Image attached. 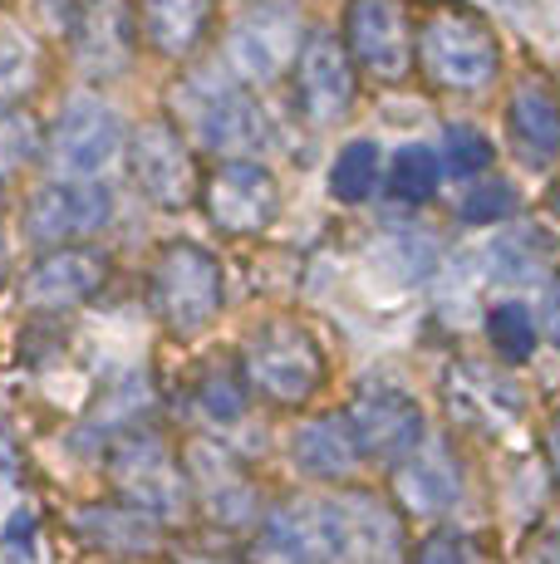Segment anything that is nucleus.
<instances>
[{"mask_svg":"<svg viewBox=\"0 0 560 564\" xmlns=\"http://www.w3.org/2000/svg\"><path fill=\"white\" fill-rule=\"evenodd\" d=\"M182 564H222V560H182Z\"/></svg>","mask_w":560,"mask_h":564,"instance_id":"e433bc0d","label":"nucleus"},{"mask_svg":"<svg viewBox=\"0 0 560 564\" xmlns=\"http://www.w3.org/2000/svg\"><path fill=\"white\" fill-rule=\"evenodd\" d=\"M300 15L290 6H261L236 25L231 35V64L241 79L251 84H276L290 64L300 59Z\"/></svg>","mask_w":560,"mask_h":564,"instance_id":"9b49d317","label":"nucleus"},{"mask_svg":"<svg viewBox=\"0 0 560 564\" xmlns=\"http://www.w3.org/2000/svg\"><path fill=\"white\" fill-rule=\"evenodd\" d=\"M541 324L546 334H551V344H560V280L551 290H546V310H541Z\"/></svg>","mask_w":560,"mask_h":564,"instance_id":"72a5a7b5","label":"nucleus"},{"mask_svg":"<svg viewBox=\"0 0 560 564\" xmlns=\"http://www.w3.org/2000/svg\"><path fill=\"white\" fill-rule=\"evenodd\" d=\"M6 545L20 550V555H35V520H30V511H15V516H10Z\"/></svg>","mask_w":560,"mask_h":564,"instance_id":"473e14b6","label":"nucleus"},{"mask_svg":"<svg viewBox=\"0 0 560 564\" xmlns=\"http://www.w3.org/2000/svg\"><path fill=\"white\" fill-rule=\"evenodd\" d=\"M128 172H133L138 192L153 206H163V212H182V206H192V197H197L192 153L177 128L163 123V118L133 128V138H128Z\"/></svg>","mask_w":560,"mask_h":564,"instance_id":"423d86ee","label":"nucleus"},{"mask_svg":"<svg viewBox=\"0 0 560 564\" xmlns=\"http://www.w3.org/2000/svg\"><path fill=\"white\" fill-rule=\"evenodd\" d=\"M202 202H207V216L222 226V231L256 236V231H266V226L276 221L280 187H276V177L261 167V162L236 158V162H222V167L212 172Z\"/></svg>","mask_w":560,"mask_h":564,"instance_id":"0eeeda50","label":"nucleus"},{"mask_svg":"<svg viewBox=\"0 0 560 564\" xmlns=\"http://www.w3.org/2000/svg\"><path fill=\"white\" fill-rule=\"evenodd\" d=\"M30 148H35V133L25 118H0V182L30 158Z\"/></svg>","mask_w":560,"mask_h":564,"instance_id":"7c9ffc66","label":"nucleus"},{"mask_svg":"<svg viewBox=\"0 0 560 564\" xmlns=\"http://www.w3.org/2000/svg\"><path fill=\"white\" fill-rule=\"evenodd\" d=\"M438 177H443V162H438L433 148H423V143L398 148V158L389 167V192L398 202H428L438 192Z\"/></svg>","mask_w":560,"mask_h":564,"instance_id":"b1692460","label":"nucleus"},{"mask_svg":"<svg viewBox=\"0 0 560 564\" xmlns=\"http://www.w3.org/2000/svg\"><path fill=\"white\" fill-rule=\"evenodd\" d=\"M261 555L271 564H340L335 501H290L266 520Z\"/></svg>","mask_w":560,"mask_h":564,"instance_id":"1a4fd4ad","label":"nucleus"},{"mask_svg":"<svg viewBox=\"0 0 560 564\" xmlns=\"http://www.w3.org/2000/svg\"><path fill=\"white\" fill-rule=\"evenodd\" d=\"M413 564H482V555H477V545H472V535L443 530V535L423 540V550H418Z\"/></svg>","mask_w":560,"mask_h":564,"instance_id":"c756f323","label":"nucleus"},{"mask_svg":"<svg viewBox=\"0 0 560 564\" xmlns=\"http://www.w3.org/2000/svg\"><path fill=\"white\" fill-rule=\"evenodd\" d=\"M511 143L521 162L531 167H546L560 153V99L551 94V84L526 79L521 89L511 94Z\"/></svg>","mask_w":560,"mask_h":564,"instance_id":"6ab92c4d","label":"nucleus"},{"mask_svg":"<svg viewBox=\"0 0 560 564\" xmlns=\"http://www.w3.org/2000/svg\"><path fill=\"white\" fill-rule=\"evenodd\" d=\"M25 64H30V50L15 35H0V99H10L25 84Z\"/></svg>","mask_w":560,"mask_h":564,"instance_id":"2f4dec72","label":"nucleus"},{"mask_svg":"<svg viewBox=\"0 0 560 564\" xmlns=\"http://www.w3.org/2000/svg\"><path fill=\"white\" fill-rule=\"evenodd\" d=\"M187 128L197 133V143L222 148V153H246V148L266 143V118L256 108L251 89L231 74H197L182 84L177 94Z\"/></svg>","mask_w":560,"mask_h":564,"instance_id":"20e7f679","label":"nucleus"},{"mask_svg":"<svg viewBox=\"0 0 560 564\" xmlns=\"http://www.w3.org/2000/svg\"><path fill=\"white\" fill-rule=\"evenodd\" d=\"M556 212H560V187H556Z\"/></svg>","mask_w":560,"mask_h":564,"instance_id":"4c0bfd02","label":"nucleus"},{"mask_svg":"<svg viewBox=\"0 0 560 564\" xmlns=\"http://www.w3.org/2000/svg\"><path fill=\"white\" fill-rule=\"evenodd\" d=\"M398 496L408 501V511H423V516H443L457 506L462 496V476L452 466L448 452H413L408 466L398 471Z\"/></svg>","mask_w":560,"mask_h":564,"instance_id":"4be33fe9","label":"nucleus"},{"mask_svg":"<svg viewBox=\"0 0 560 564\" xmlns=\"http://www.w3.org/2000/svg\"><path fill=\"white\" fill-rule=\"evenodd\" d=\"M79 535H89V545L118 550V555H143L158 545V520L133 511V506H94V511L74 516Z\"/></svg>","mask_w":560,"mask_h":564,"instance_id":"5701e85b","label":"nucleus"},{"mask_svg":"<svg viewBox=\"0 0 560 564\" xmlns=\"http://www.w3.org/2000/svg\"><path fill=\"white\" fill-rule=\"evenodd\" d=\"M74 50H79L84 74H114L128 69V54H133V20H128L123 0H79L74 10Z\"/></svg>","mask_w":560,"mask_h":564,"instance_id":"dca6fc26","label":"nucleus"},{"mask_svg":"<svg viewBox=\"0 0 560 564\" xmlns=\"http://www.w3.org/2000/svg\"><path fill=\"white\" fill-rule=\"evenodd\" d=\"M487 339L497 344V354L506 364H526L536 349V319L526 305H516V300H502V305H492L487 314Z\"/></svg>","mask_w":560,"mask_h":564,"instance_id":"393cba45","label":"nucleus"},{"mask_svg":"<svg viewBox=\"0 0 560 564\" xmlns=\"http://www.w3.org/2000/svg\"><path fill=\"white\" fill-rule=\"evenodd\" d=\"M6 265H10V256H6V236H0V285H6Z\"/></svg>","mask_w":560,"mask_h":564,"instance_id":"c9c22d12","label":"nucleus"},{"mask_svg":"<svg viewBox=\"0 0 560 564\" xmlns=\"http://www.w3.org/2000/svg\"><path fill=\"white\" fill-rule=\"evenodd\" d=\"M413 50H418V59H423L428 79L443 84L452 94L487 89L502 69L497 35L487 30V20L462 6H438L433 15L423 20V30H418Z\"/></svg>","mask_w":560,"mask_h":564,"instance_id":"f257e3e1","label":"nucleus"},{"mask_svg":"<svg viewBox=\"0 0 560 564\" xmlns=\"http://www.w3.org/2000/svg\"><path fill=\"white\" fill-rule=\"evenodd\" d=\"M344 40L349 54L379 79H403L413 64V35L398 0H349L344 10Z\"/></svg>","mask_w":560,"mask_h":564,"instance_id":"9d476101","label":"nucleus"},{"mask_svg":"<svg viewBox=\"0 0 560 564\" xmlns=\"http://www.w3.org/2000/svg\"><path fill=\"white\" fill-rule=\"evenodd\" d=\"M246 378L271 403H305L325 383V354L295 319H271L246 339Z\"/></svg>","mask_w":560,"mask_h":564,"instance_id":"f03ea898","label":"nucleus"},{"mask_svg":"<svg viewBox=\"0 0 560 564\" xmlns=\"http://www.w3.org/2000/svg\"><path fill=\"white\" fill-rule=\"evenodd\" d=\"M118 143H123V123H118L114 108L99 104V99H74L60 113L55 138H50V153H55L60 172H69V177L84 182L118 153Z\"/></svg>","mask_w":560,"mask_h":564,"instance_id":"4468645a","label":"nucleus"},{"mask_svg":"<svg viewBox=\"0 0 560 564\" xmlns=\"http://www.w3.org/2000/svg\"><path fill=\"white\" fill-rule=\"evenodd\" d=\"M492 143L477 133V128H467V123H452L448 128V138H443V162H448V172L452 177H477V172H487L492 167Z\"/></svg>","mask_w":560,"mask_h":564,"instance_id":"bb28decb","label":"nucleus"},{"mask_svg":"<svg viewBox=\"0 0 560 564\" xmlns=\"http://www.w3.org/2000/svg\"><path fill=\"white\" fill-rule=\"evenodd\" d=\"M354 432V447L359 457L369 462H408L413 452H423V437H428V422H423V408L403 393V388H364L359 398L344 412Z\"/></svg>","mask_w":560,"mask_h":564,"instance_id":"39448f33","label":"nucleus"},{"mask_svg":"<svg viewBox=\"0 0 560 564\" xmlns=\"http://www.w3.org/2000/svg\"><path fill=\"white\" fill-rule=\"evenodd\" d=\"M290 457L305 476H320V481H340L359 466V447H354V432L344 417H315L295 432L290 442Z\"/></svg>","mask_w":560,"mask_h":564,"instance_id":"412c9836","label":"nucleus"},{"mask_svg":"<svg viewBox=\"0 0 560 564\" xmlns=\"http://www.w3.org/2000/svg\"><path fill=\"white\" fill-rule=\"evenodd\" d=\"M109 275V260L94 251H55L45 256L35 270L25 275L20 295H25L30 310H74L94 295Z\"/></svg>","mask_w":560,"mask_h":564,"instance_id":"f3484780","label":"nucleus"},{"mask_svg":"<svg viewBox=\"0 0 560 564\" xmlns=\"http://www.w3.org/2000/svg\"><path fill=\"white\" fill-rule=\"evenodd\" d=\"M114 216V197L99 182H60L40 187L35 202L25 206V236L40 246H69L79 236L104 231Z\"/></svg>","mask_w":560,"mask_h":564,"instance_id":"6e6552de","label":"nucleus"},{"mask_svg":"<svg viewBox=\"0 0 560 564\" xmlns=\"http://www.w3.org/2000/svg\"><path fill=\"white\" fill-rule=\"evenodd\" d=\"M448 408H452V417L477 427V432H502L521 417L516 388L482 364H452L448 368Z\"/></svg>","mask_w":560,"mask_h":564,"instance_id":"a211bd4d","label":"nucleus"},{"mask_svg":"<svg viewBox=\"0 0 560 564\" xmlns=\"http://www.w3.org/2000/svg\"><path fill=\"white\" fill-rule=\"evenodd\" d=\"M374 187H379V148L359 138V143L344 148L335 158V167H330V192H335L340 202H364Z\"/></svg>","mask_w":560,"mask_h":564,"instance_id":"a878e982","label":"nucleus"},{"mask_svg":"<svg viewBox=\"0 0 560 564\" xmlns=\"http://www.w3.org/2000/svg\"><path fill=\"white\" fill-rule=\"evenodd\" d=\"M295 94L300 113L310 123H340L354 108V64L335 35H310L295 59Z\"/></svg>","mask_w":560,"mask_h":564,"instance_id":"ddd939ff","label":"nucleus"},{"mask_svg":"<svg viewBox=\"0 0 560 564\" xmlns=\"http://www.w3.org/2000/svg\"><path fill=\"white\" fill-rule=\"evenodd\" d=\"M114 481L123 486L128 506L143 516H177L187 506V486H182V471L172 466V457L163 452V442L153 437H123L114 452Z\"/></svg>","mask_w":560,"mask_h":564,"instance_id":"f8f14e48","label":"nucleus"},{"mask_svg":"<svg viewBox=\"0 0 560 564\" xmlns=\"http://www.w3.org/2000/svg\"><path fill=\"white\" fill-rule=\"evenodd\" d=\"M212 15H217L212 0H143L138 25H143L148 45H153L158 54H168V59H187V54L207 40Z\"/></svg>","mask_w":560,"mask_h":564,"instance_id":"aec40b11","label":"nucleus"},{"mask_svg":"<svg viewBox=\"0 0 560 564\" xmlns=\"http://www.w3.org/2000/svg\"><path fill=\"white\" fill-rule=\"evenodd\" d=\"M153 310L172 334H202L222 310V265L197 241H172L153 265Z\"/></svg>","mask_w":560,"mask_h":564,"instance_id":"7ed1b4c3","label":"nucleus"},{"mask_svg":"<svg viewBox=\"0 0 560 564\" xmlns=\"http://www.w3.org/2000/svg\"><path fill=\"white\" fill-rule=\"evenodd\" d=\"M340 516V564H403V525L379 496L354 491L335 501Z\"/></svg>","mask_w":560,"mask_h":564,"instance_id":"2eb2a0df","label":"nucleus"},{"mask_svg":"<svg viewBox=\"0 0 560 564\" xmlns=\"http://www.w3.org/2000/svg\"><path fill=\"white\" fill-rule=\"evenodd\" d=\"M511 206H516V197H511V187H506V182H477V187L462 197V221L492 226V221H502Z\"/></svg>","mask_w":560,"mask_h":564,"instance_id":"cd10ccee","label":"nucleus"},{"mask_svg":"<svg viewBox=\"0 0 560 564\" xmlns=\"http://www.w3.org/2000/svg\"><path fill=\"white\" fill-rule=\"evenodd\" d=\"M546 452H551V462H556V471H560V412H556L551 432H546Z\"/></svg>","mask_w":560,"mask_h":564,"instance_id":"f704fd0d","label":"nucleus"},{"mask_svg":"<svg viewBox=\"0 0 560 564\" xmlns=\"http://www.w3.org/2000/svg\"><path fill=\"white\" fill-rule=\"evenodd\" d=\"M202 408H207V417L212 422H236L241 417V408H246V393H241V383H236L231 373H207L202 378Z\"/></svg>","mask_w":560,"mask_h":564,"instance_id":"c85d7f7f","label":"nucleus"}]
</instances>
